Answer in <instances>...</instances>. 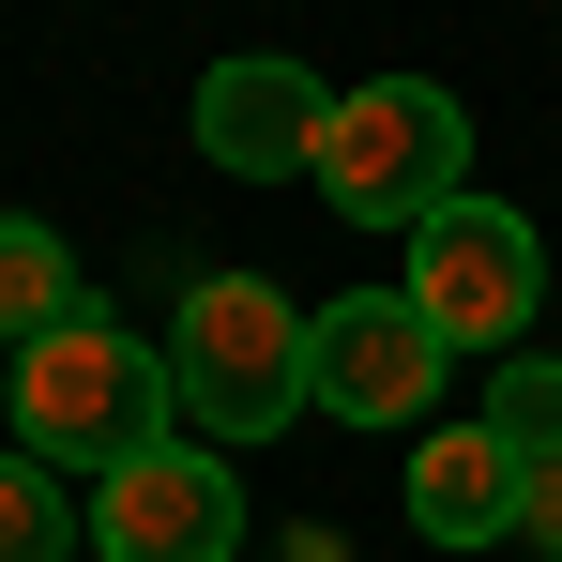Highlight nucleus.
<instances>
[{
    "label": "nucleus",
    "instance_id": "3",
    "mask_svg": "<svg viewBox=\"0 0 562 562\" xmlns=\"http://www.w3.org/2000/svg\"><path fill=\"white\" fill-rule=\"evenodd\" d=\"M304 183L335 198L350 228H426L441 198H471V122H457L441 77H366V92H335Z\"/></svg>",
    "mask_w": 562,
    "mask_h": 562
},
{
    "label": "nucleus",
    "instance_id": "7",
    "mask_svg": "<svg viewBox=\"0 0 562 562\" xmlns=\"http://www.w3.org/2000/svg\"><path fill=\"white\" fill-rule=\"evenodd\" d=\"M319 122H335V92L304 77V61H213L198 77V153L228 168V183H274V168H319Z\"/></svg>",
    "mask_w": 562,
    "mask_h": 562
},
{
    "label": "nucleus",
    "instance_id": "4",
    "mask_svg": "<svg viewBox=\"0 0 562 562\" xmlns=\"http://www.w3.org/2000/svg\"><path fill=\"white\" fill-rule=\"evenodd\" d=\"M411 304H426V335L441 350H532V319H548V244H532V213H502V198H441L426 228H411Z\"/></svg>",
    "mask_w": 562,
    "mask_h": 562
},
{
    "label": "nucleus",
    "instance_id": "5",
    "mask_svg": "<svg viewBox=\"0 0 562 562\" xmlns=\"http://www.w3.org/2000/svg\"><path fill=\"white\" fill-rule=\"evenodd\" d=\"M441 335H426V304L411 289H350V304H319V335H304V411H335V426H426L441 411Z\"/></svg>",
    "mask_w": 562,
    "mask_h": 562
},
{
    "label": "nucleus",
    "instance_id": "12",
    "mask_svg": "<svg viewBox=\"0 0 562 562\" xmlns=\"http://www.w3.org/2000/svg\"><path fill=\"white\" fill-rule=\"evenodd\" d=\"M517 548L562 562V457H532V502H517Z\"/></svg>",
    "mask_w": 562,
    "mask_h": 562
},
{
    "label": "nucleus",
    "instance_id": "6",
    "mask_svg": "<svg viewBox=\"0 0 562 562\" xmlns=\"http://www.w3.org/2000/svg\"><path fill=\"white\" fill-rule=\"evenodd\" d=\"M92 562H244V471L213 441H153L92 486Z\"/></svg>",
    "mask_w": 562,
    "mask_h": 562
},
{
    "label": "nucleus",
    "instance_id": "10",
    "mask_svg": "<svg viewBox=\"0 0 562 562\" xmlns=\"http://www.w3.org/2000/svg\"><path fill=\"white\" fill-rule=\"evenodd\" d=\"M92 548V517L61 502V471L46 457H0V562H77Z\"/></svg>",
    "mask_w": 562,
    "mask_h": 562
},
{
    "label": "nucleus",
    "instance_id": "2",
    "mask_svg": "<svg viewBox=\"0 0 562 562\" xmlns=\"http://www.w3.org/2000/svg\"><path fill=\"white\" fill-rule=\"evenodd\" d=\"M304 335H319V319H304L274 274H198L183 319L153 335V350H168V395H183V441L244 457V441L304 426Z\"/></svg>",
    "mask_w": 562,
    "mask_h": 562
},
{
    "label": "nucleus",
    "instance_id": "9",
    "mask_svg": "<svg viewBox=\"0 0 562 562\" xmlns=\"http://www.w3.org/2000/svg\"><path fill=\"white\" fill-rule=\"evenodd\" d=\"M77 319V244L46 228V213H0V366L31 350V335H61Z\"/></svg>",
    "mask_w": 562,
    "mask_h": 562
},
{
    "label": "nucleus",
    "instance_id": "8",
    "mask_svg": "<svg viewBox=\"0 0 562 562\" xmlns=\"http://www.w3.org/2000/svg\"><path fill=\"white\" fill-rule=\"evenodd\" d=\"M517 502H532V457H502L486 426H426V441H411V532H426V548L517 532Z\"/></svg>",
    "mask_w": 562,
    "mask_h": 562
},
{
    "label": "nucleus",
    "instance_id": "11",
    "mask_svg": "<svg viewBox=\"0 0 562 562\" xmlns=\"http://www.w3.org/2000/svg\"><path fill=\"white\" fill-rule=\"evenodd\" d=\"M471 426H486L502 457H562V366H548V350H502V366H486V411H471Z\"/></svg>",
    "mask_w": 562,
    "mask_h": 562
},
{
    "label": "nucleus",
    "instance_id": "1",
    "mask_svg": "<svg viewBox=\"0 0 562 562\" xmlns=\"http://www.w3.org/2000/svg\"><path fill=\"white\" fill-rule=\"evenodd\" d=\"M0 411H15V457L46 471H122L153 457V441H183V395H168V350L153 335H122L106 304H77L61 335H31L15 366H0Z\"/></svg>",
    "mask_w": 562,
    "mask_h": 562
}]
</instances>
